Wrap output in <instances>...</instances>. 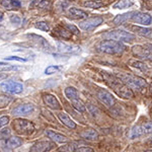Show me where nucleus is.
<instances>
[{
    "label": "nucleus",
    "instance_id": "nucleus-1",
    "mask_svg": "<svg viewBox=\"0 0 152 152\" xmlns=\"http://www.w3.org/2000/svg\"><path fill=\"white\" fill-rule=\"evenodd\" d=\"M102 77L104 78L105 82L111 86L115 92L119 95L120 97L123 99H131L134 96V92L129 86H127L125 83H123L117 76H112L105 72H102Z\"/></svg>",
    "mask_w": 152,
    "mask_h": 152
},
{
    "label": "nucleus",
    "instance_id": "nucleus-2",
    "mask_svg": "<svg viewBox=\"0 0 152 152\" xmlns=\"http://www.w3.org/2000/svg\"><path fill=\"white\" fill-rule=\"evenodd\" d=\"M122 82L125 83L127 86H129L132 89H143L147 87V82L145 79L139 76L129 74V73H118L116 75Z\"/></svg>",
    "mask_w": 152,
    "mask_h": 152
},
{
    "label": "nucleus",
    "instance_id": "nucleus-3",
    "mask_svg": "<svg viewBox=\"0 0 152 152\" xmlns=\"http://www.w3.org/2000/svg\"><path fill=\"white\" fill-rule=\"evenodd\" d=\"M97 49L100 52H104L110 55H116V54H122L125 51L126 47L121 43V42L107 40L102 41L97 45Z\"/></svg>",
    "mask_w": 152,
    "mask_h": 152
},
{
    "label": "nucleus",
    "instance_id": "nucleus-4",
    "mask_svg": "<svg viewBox=\"0 0 152 152\" xmlns=\"http://www.w3.org/2000/svg\"><path fill=\"white\" fill-rule=\"evenodd\" d=\"M102 38L105 40H113L117 42H131L135 39V36L123 29H112L102 34Z\"/></svg>",
    "mask_w": 152,
    "mask_h": 152
},
{
    "label": "nucleus",
    "instance_id": "nucleus-5",
    "mask_svg": "<svg viewBox=\"0 0 152 152\" xmlns=\"http://www.w3.org/2000/svg\"><path fill=\"white\" fill-rule=\"evenodd\" d=\"M13 128L15 132L20 135H31L35 131V126L31 122L24 119H16L13 122Z\"/></svg>",
    "mask_w": 152,
    "mask_h": 152
},
{
    "label": "nucleus",
    "instance_id": "nucleus-6",
    "mask_svg": "<svg viewBox=\"0 0 152 152\" xmlns=\"http://www.w3.org/2000/svg\"><path fill=\"white\" fill-rule=\"evenodd\" d=\"M132 53L137 58L142 60L152 61V45L145 44V45H136L132 48Z\"/></svg>",
    "mask_w": 152,
    "mask_h": 152
},
{
    "label": "nucleus",
    "instance_id": "nucleus-7",
    "mask_svg": "<svg viewBox=\"0 0 152 152\" xmlns=\"http://www.w3.org/2000/svg\"><path fill=\"white\" fill-rule=\"evenodd\" d=\"M0 88L2 90L6 92H9V94H20L23 92V85L19 82H16V81H4L0 84Z\"/></svg>",
    "mask_w": 152,
    "mask_h": 152
},
{
    "label": "nucleus",
    "instance_id": "nucleus-8",
    "mask_svg": "<svg viewBox=\"0 0 152 152\" xmlns=\"http://www.w3.org/2000/svg\"><path fill=\"white\" fill-rule=\"evenodd\" d=\"M102 21H104V19L102 18H99V16L88 18L86 20H84L79 23V28L83 29V31H90V29H94V28L99 26V24H102Z\"/></svg>",
    "mask_w": 152,
    "mask_h": 152
},
{
    "label": "nucleus",
    "instance_id": "nucleus-9",
    "mask_svg": "<svg viewBox=\"0 0 152 152\" xmlns=\"http://www.w3.org/2000/svg\"><path fill=\"white\" fill-rule=\"evenodd\" d=\"M97 97H99V99L100 102L107 105V107H113L115 105V104H116L115 97L113 96L109 91H107V90H104V89L99 90V92H97Z\"/></svg>",
    "mask_w": 152,
    "mask_h": 152
},
{
    "label": "nucleus",
    "instance_id": "nucleus-10",
    "mask_svg": "<svg viewBox=\"0 0 152 152\" xmlns=\"http://www.w3.org/2000/svg\"><path fill=\"white\" fill-rule=\"evenodd\" d=\"M54 146H56L53 142L50 141H40L37 142L36 144H34L31 146V148L29 149V152H48L51 149L54 148Z\"/></svg>",
    "mask_w": 152,
    "mask_h": 152
},
{
    "label": "nucleus",
    "instance_id": "nucleus-11",
    "mask_svg": "<svg viewBox=\"0 0 152 152\" xmlns=\"http://www.w3.org/2000/svg\"><path fill=\"white\" fill-rule=\"evenodd\" d=\"M128 29L131 31L137 34V35L141 37H145V38L152 39V29L148 28H143V26H127Z\"/></svg>",
    "mask_w": 152,
    "mask_h": 152
},
{
    "label": "nucleus",
    "instance_id": "nucleus-12",
    "mask_svg": "<svg viewBox=\"0 0 152 152\" xmlns=\"http://www.w3.org/2000/svg\"><path fill=\"white\" fill-rule=\"evenodd\" d=\"M131 19L135 23L144 24V26H148L151 23V16L148 13H144V12H135Z\"/></svg>",
    "mask_w": 152,
    "mask_h": 152
},
{
    "label": "nucleus",
    "instance_id": "nucleus-13",
    "mask_svg": "<svg viewBox=\"0 0 152 152\" xmlns=\"http://www.w3.org/2000/svg\"><path fill=\"white\" fill-rule=\"evenodd\" d=\"M43 99H44V102L46 104V105L50 107V109H52V110H60L61 109L60 102H58V99H56L54 95L45 94L43 97Z\"/></svg>",
    "mask_w": 152,
    "mask_h": 152
},
{
    "label": "nucleus",
    "instance_id": "nucleus-14",
    "mask_svg": "<svg viewBox=\"0 0 152 152\" xmlns=\"http://www.w3.org/2000/svg\"><path fill=\"white\" fill-rule=\"evenodd\" d=\"M34 111V105L31 104H20L18 107H16L15 109L12 111V114L19 116V115H28L31 112Z\"/></svg>",
    "mask_w": 152,
    "mask_h": 152
},
{
    "label": "nucleus",
    "instance_id": "nucleus-15",
    "mask_svg": "<svg viewBox=\"0 0 152 152\" xmlns=\"http://www.w3.org/2000/svg\"><path fill=\"white\" fill-rule=\"evenodd\" d=\"M0 4L7 10L18 9L20 7V2L18 0H0Z\"/></svg>",
    "mask_w": 152,
    "mask_h": 152
},
{
    "label": "nucleus",
    "instance_id": "nucleus-16",
    "mask_svg": "<svg viewBox=\"0 0 152 152\" xmlns=\"http://www.w3.org/2000/svg\"><path fill=\"white\" fill-rule=\"evenodd\" d=\"M58 118L60 119V121L62 122L66 127H68V128H70V129L76 128V124L71 120V118L68 116L67 114H65V113H59Z\"/></svg>",
    "mask_w": 152,
    "mask_h": 152
},
{
    "label": "nucleus",
    "instance_id": "nucleus-17",
    "mask_svg": "<svg viewBox=\"0 0 152 152\" xmlns=\"http://www.w3.org/2000/svg\"><path fill=\"white\" fill-rule=\"evenodd\" d=\"M68 13L72 18L75 19H82V18H87V13L85 11L81 10V9L75 8V7H71L68 10Z\"/></svg>",
    "mask_w": 152,
    "mask_h": 152
},
{
    "label": "nucleus",
    "instance_id": "nucleus-18",
    "mask_svg": "<svg viewBox=\"0 0 152 152\" xmlns=\"http://www.w3.org/2000/svg\"><path fill=\"white\" fill-rule=\"evenodd\" d=\"M46 135H47L51 140H53L55 142H60V143H63V142L67 141V138H66V136H64V135L56 133V132H53V131H50V130H47V131H46Z\"/></svg>",
    "mask_w": 152,
    "mask_h": 152
},
{
    "label": "nucleus",
    "instance_id": "nucleus-19",
    "mask_svg": "<svg viewBox=\"0 0 152 152\" xmlns=\"http://www.w3.org/2000/svg\"><path fill=\"white\" fill-rule=\"evenodd\" d=\"M135 14L134 11H131V12H127V13H124V14H120V15L116 16V18H114V20H113V23L114 24H121L125 23L126 20H128V19H131L133 18V15Z\"/></svg>",
    "mask_w": 152,
    "mask_h": 152
},
{
    "label": "nucleus",
    "instance_id": "nucleus-20",
    "mask_svg": "<svg viewBox=\"0 0 152 152\" xmlns=\"http://www.w3.org/2000/svg\"><path fill=\"white\" fill-rule=\"evenodd\" d=\"M80 136H81L82 138L86 139V140H96L97 137H99V134H97V132L94 129H87L81 132Z\"/></svg>",
    "mask_w": 152,
    "mask_h": 152
},
{
    "label": "nucleus",
    "instance_id": "nucleus-21",
    "mask_svg": "<svg viewBox=\"0 0 152 152\" xmlns=\"http://www.w3.org/2000/svg\"><path fill=\"white\" fill-rule=\"evenodd\" d=\"M21 143H23V141H21L20 138H18V137H9L8 140L6 141V145L9 147L10 149H14V148H18L21 145Z\"/></svg>",
    "mask_w": 152,
    "mask_h": 152
},
{
    "label": "nucleus",
    "instance_id": "nucleus-22",
    "mask_svg": "<svg viewBox=\"0 0 152 152\" xmlns=\"http://www.w3.org/2000/svg\"><path fill=\"white\" fill-rule=\"evenodd\" d=\"M54 33H55L57 36L61 37V38L66 39V40H68V39H71V37H72V34H71L69 31H67V29L61 28V26H58V28H56L55 29H54Z\"/></svg>",
    "mask_w": 152,
    "mask_h": 152
},
{
    "label": "nucleus",
    "instance_id": "nucleus-23",
    "mask_svg": "<svg viewBox=\"0 0 152 152\" xmlns=\"http://www.w3.org/2000/svg\"><path fill=\"white\" fill-rule=\"evenodd\" d=\"M65 94L70 100L79 99V92H78V90L76 89V88H74V87H67V88H66V89H65Z\"/></svg>",
    "mask_w": 152,
    "mask_h": 152
},
{
    "label": "nucleus",
    "instance_id": "nucleus-24",
    "mask_svg": "<svg viewBox=\"0 0 152 152\" xmlns=\"http://www.w3.org/2000/svg\"><path fill=\"white\" fill-rule=\"evenodd\" d=\"M134 4L133 0H119L117 3H115L114 8L117 9H123V8H127V7H130Z\"/></svg>",
    "mask_w": 152,
    "mask_h": 152
},
{
    "label": "nucleus",
    "instance_id": "nucleus-25",
    "mask_svg": "<svg viewBox=\"0 0 152 152\" xmlns=\"http://www.w3.org/2000/svg\"><path fill=\"white\" fill-rule=\"evenodd\" d=\"M58 151L59 152H75L76 145L74 143H66L64 145L59 147Z\"/></svg>",
    "mask_w": 152,
    "mask_h": 152
},
{
    "label": "nucleus",
    "instance_id": "nucleus-26",
    "mask_svg": "<svg viewBox=\"0 0 152 152\" xmlns=\"http://www.w3.org/2000/svg\"><path fill=\"white\" fill-rule=\"evenodd\" d=\"M129 65L134 68H137V69H140L141 71H143V72H146L147 71V66L144 64V63L140 62V61L129 60Z\"/></svg>",
    "mask_w": 152,
    "mask_h": 152
},
{
    "label": "nucleus",
    "instance_id": "nucleus-27",
    "mask_svg": "<svg viewBox=\"0 0 152 152\" xmlns=\"http://www.w3.org/2000/svg\"><path fill=\"white\" fill-rule=\"evenodd\" d=\"M71 102H72V105L75 107L76 110H77L78 112L83 113V112H85V110H86V107H85L84 104H83V102L79 99H76L71 100Z\"/></svg>",
    "mask_w": 152,
    "mask_h": 152
},
{
    "label": "nucleus",
    "instance_id": "nucleus-28",
    "mask_svg": "<svg viewBox=\"0 0 152 152\" xmlns=\"http://www.w3.org/2000/svg\"><path fill=\"white\" fill-rule=\"evenodd\" d=\"M12 102V97L7 96L5 94H0V109L7 107Z\"/></svg>",
    "mask_w": 152,
    "mask_h": 152
},
{
    "label": "nucleus",
    "instance_id": "nucleus-29",
    "mask_svg": "<svg viewBox=\"0 0 152 152\" xmlns=\"http://www.w3.org/2000/svg\"><path fill=\"white\" fill-rule=\"evenodd\" d=\"M51 5L50 0H36L33 3V6L40 7V8H48Z\"/></svg>",
    "mask_w": 152,
    "mask_h": 152
},
{
    "label": "nucleus",
    "instance_id": "nucleus-30",
    "mask_svg": "<svg viewBox=\"0 0 152 152\" xmlns=\"http://www.w3.org/2000/svg\"><path fill=\"white\" fill-rule=\"evenodd\" d=\"M58 50L60 52H63V53H71L74 51V47L72 46H68L66 44H63V43H58Z\"/></svg>",
    "mask_w": 152,
    "mask_h": 152
},
{
    "label": "nucleus",
    "instance_id": "nucleus-31",
    "mask_svg": "<svg viewBox=\"0 0 152 152\" xmlns=\"http://www.w3.org/2000/svg\"><path fill=\"white\" fill-rule=\"evenodd\" d=\"M141 135H143V131H142L141 129V126H137V127H134L133 129L131 130V133H130V137H131V139H134V138H137V137L141 136Z\"/></svg>",
    "mask_w": 152,
    "mask_h": 152
},
{
    "label": "nucleus",
    "instance_id": "nucleus-32",
    "mask_svg": "<svg viewBox=\"0 0 152 152\" xmlns=\"http://www.w3.org/2000/svg\"><path fill=\"white\" fill-rule=\"evenodd\" d=\"M61 70V67H59V66H56V65H50L48 66L47 68H46L45 70V73L47 75H51V74H54V73H57L59 71Z\"/></svg>",
    "mask_w": 152,
    "mask_h": 152
},
{
    "label": "nucleus",
    "instance_id": "nucleus-33",
    "mask_svg": "<svg viewBox=\"0 0 152 152\" xmlns=\"http://www.w3.org/2000/svg\"><path fill=\"white\" fill-rule=\"evenodd\" d=\"M143 134H152V122H147L141 125Z\"/></svg>",
    "mask_w": 152,
    "mask_h": 152
},
{
    "label": "nucleus",
    "instance_id": "nucleus-34",
    "mask_svg": "<svg viewBox=\"0 0 152 152\" xmlns=\"http://www.w3.org/2000/svg\"><path fill=\"white\" fill-rule=\"evenodd\" d=\"M85 7H88V8H92V9H96V8H99V7L102 6V3H99V2L97 1H87L85 2L84 4H83Z\"/></svg>",
    "mask_w": 152,
    "mask_h": 152
},
{
    "label": "nucleus",
    "instance_id": "nucleus-35",
    "mask_svg": "<svg viewBox=\"0 0 152 152\" xmlns=\"http://www.w3.org/2000/svg\"><path fill=\"white\" fill-rule=\"evenodd\" d=\"M11 135V130L9 128H5L3 130H0V140H3V139L9 138Z\"/></svg>",
    "mask_w": 152,
    "mask_h": 152
},
{
    "label": "nucleus",
    "instance_id": "nucleus-36",
    "mask_svg": "<svg viewBox=\"0 0 152 152\" xmlns=\"http://www.w3.org/2000/svg\"><path fill=\"white\" fill-rule=\"evenodd\" d=\"M36 26L39 29H41V31H49V26L47 23H45V21H39V23H37Z\"/></svg>",
    "mask_w": 152,
    "mask_h": 152
},
{
    "label": "nucleus",
    "instance_id": "nucleus-37",
    "mask_svg": "<svg viewBox=\"0 0 152 152\" xmlns=\"http://www.w3.org/2000/svg\"><path fill=\"white\" fill-rule=\"evenodd\" d=\"M7 61H19V62H26V59L21 58V57H18V56H8V57L4 58Z\"/></svg>",
    "mask_w": 152,
    "mask_h": 152
},
{
    "label": "nucleus",
    "instance_id": "nucleus-38",
    "mask_svg": "<svg viewBox=\"0 0 152 152\" xmlns=\"http://www.w3.org/2000/svg\"><path fill=\"white\" fill-rule=\"evenodd\" d=\"M65 28H67L69 31H71V33L75 34V35H78V34H79V31H78V28H76V26H73V24H65Z\"/></svg>",
    "mask_w": 152,
    "mask_h": 152
},
{
    "label": "nucleus",
    "instance_id": "nucleus-39",
    "mask_svg": "<svg viewBox=\"0 0 152 152\" xmlns=\"http://www.w3.org/2000/svg\"><path fill=\"white\" fill-rule=\"evenodd\" d=\"M9 123V117L7 116H3L0 118V128L3 126H5V125H7Z\"/></svg>",
    "mask_w": 152,
    "mask_h": 152
},
{
    "label": "nucleus",
    "instance_id": "nucleus-40",
    "mask_svg": "<svg viewBox=\"0 0 152 152\" xmlns=\"http://www.w3.org/2000/svg\"><path fill=\"white\" fill-rule=\"evenodd\" d=\"M10 21L13 24H16V26H18V24H20V18H19L18 15H11L10 16Z\"/></svg>",
    "mask_w": 152,
    "mask_h": 152
},
{
    "label": "nucleus",
    "instance_id": "nucleus-41",
    "mask_svg": "<svg viewBox=\"0 0 152 152\" xmlns=\"http://www.w3.org/2000/svg\"><path fill=\"white\" fill-rule=\"evenodd\" d=\"M76 152H94V150L89 147H79L76 149Z\"/></svg>",
    "mask_w": 152,
    "mask_h": 152
},
{
    "label": "nucleus",
    "instance_id": "nucleus-42",
    "mask_svg": "<svg viewBox=\"0 0 152 152\" xmlns=\"http://www.w3.org/2000/svg\"><path fill=\"white\" fill-rule=\"evenodd\" d=\"M6 77V75L5 74H0V81H1L3 78H5Z\"/></svg>",
    "mask_w": 152,
    "mask_h": 152
},
{
    "label": "nucleus",
    "instance_id": "nucleus-43",
    "mask_svg": "<svg viewBox=\"0 0 152 152\" xmlns=\"http://www.w3.org/2000/svg\"><path fill=\"white\" fill-rule=\"evenodd\" d=\"M147 145H148V146H151V147H152V140H149L148 142H147Z\"/></svg>",
    "mask_w": 152,
    "mask_h": 152
},
{
    "label": "nucleus",
    "instance_id": "nucleus-44",
    "mask_svg": "<svg viewBox=\"0 0 152 152\" xmlns=\"http://www.w3.org/2000/svg\"><path fill=\"white\" fill-rule=\"evenodd\" d=\"M2 18H3V13H2V12L0 11V21L2 20Z\"/></svg>",
    "mask_w": 152,
    "mask_h": 152
},
{
    "label": "nucleus",
    "instance_id": "nucleus-45",
    "mask_svg": "<svg viewBox=\"0 0 152 152\" xmlns=\"http://www.w3.org/2000/svg\"><path fill=\"white\" fill-rule=\"evenodd\" d=\"M144 152H152V150H146V151H144Z\"/></svg>",
    "mask_w": 152,
    "mask_h": 152
},
{
    "label": "nucleus",
    "instance_id": "nucleus-46",
    "mask_svg": "<svg viewBox=\"0 0 152 152\" xmlns=\"http://www.w3.org/2000/svg\"><path fill=\"white\" fill-rule=\"evenodd\" d=\"M95 1H99V0H95Z\"/></svg>",
    "mask_w": 152,
    "mask_h": 152
},
{
    "label": "nucleus",
    "instance_id": "nucleus-47",
    "mask_svg": "<svg viewBox=\"0 0 152 152\" xmlns=\"http://www.w3.org/2000/svg\"><path fill=\"white\" fill-rule=\"evenodd\" d=\"M151 94H152V89H151Z\"/></svg>",
    "mask_w": 152,
    "mask_h": 152
}]
</instances>
